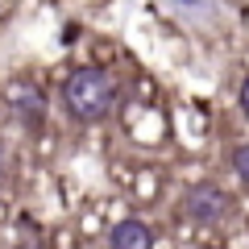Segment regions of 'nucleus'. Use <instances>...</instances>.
Returning <instances> with one entry per match:
<instances>
[{"instance_id":"7","label":"nucleus","mask_w":249,"mask_h":249,"mask_svg":"<svg viewBox=\"0 0 249 249\" xmlns=\"http://www.w3.org/2000/svg\"><path fill=\"white\" fill-rule=\"evenodd\" d=\"M21 249H50V245H42V241H29V245H21Z\"/></svg>"},{"instance_id":"9","label":"nucleus","mask_w":249,"mask_h":249,"mask_svg":"<svg viewBox=\"0 0 249 249\" xmlns=\"http://www.w3.org/2000/svg\"><path fill=\"white\" fill-rule=\"evenodd\" d=\"M178 4H199V0H178Z\"/></svg>"},{"instance_id":"2","label":"nucleus","mask_w":249,"mask_h":249,"mask_svg":"<svg viewBox=\"0 0 249 249\" xmlns=\"http://www.w3.org/2000/svg\"><path fill=\"white\" fill-rule=\"evenodd\" d=\"M224 212H229V199H224L216 187H191V191H187V216H191V220L216 224Z\"/></svg>"},{"instance_id":"5","label":"nucleus","mask_w":249,"mask_h":249,"mask_svg":"<svg viewBox=\"0 0 249 249\" xmlns=\"http://www.w3.org/2000/svg\"><path fill=\"white\" fill-rule=\"evenodd\" d=\"M232 170L249 183V145H237V154H232Z\"/></svg>"},{"instance_id":"3","label":"nucleus","mask_w":249,"mask_h":249,"mask_svg":"<svg viewBox=\"0 0 249 249\" xmlns=\"http://www.w3.org/2000/svg\"><path fill=\"white\" fill-rule=\"evenodd\" d=\"M4 100H9L13 112H21L25 121H37V116L46 112L42 91H37V83H29V79H13L9 88H4Z\"/></svg>"},{"instance_id":"1","label":"nucleus","mask_w":249,"mask_h":249,"mask_svg":"<svg viewBox=\"0 0 249 249\" xmlns=\"http://www.w3.org/2000/svg\"><path fill=\"white\" fill-rule=\"evenodd\" d=\"M116 100V79L100 67H79L71 79L62 83V104L75 121H100L112 112Z\"/></svg>"},{"instance_id":"6","label":"nucleus","mask_w":249,"mask_h":249,"mask_svg":"<svg viewBox=\"0 0 249 249\" xmlns=\"http://www.w3.org/2000/svg\"><path fill=\"white\" fill-rule=\"evenodd\" d=\"M241 112H245V116H249V79H245V83H241Z\"/></svg>"},{"instance_id":"4","label":"nucleus","mask_w":249,"mask_h":249,"mask_svg":"<svg viewBox=\"0 0 249 249\" xmlns=\"http://www.w3.org/2000/svg\"><path fill=\"white\" fill-rule=\"evenodd\" d=\"M108 249H154V232L142 220H121L108 232Z\"/></svg>"},{"instance_id":"8","label":"nucleus","mask_w":249,"mask_h":249,"mask_svg":"<svg viewBox=\"0 0 249 249\" xmlns=\"http://www.w3.org/2000/svg\"><path fill=\"white\" fill-rule=\"evenodd\" d=\"M0 166H4V142H0Z\"/></svg>"}]
</instances>
